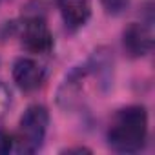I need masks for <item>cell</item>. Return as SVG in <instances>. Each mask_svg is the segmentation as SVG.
<instances>
[{"label":"cell","instance_id":"cell-3","mask_svg":"<svg viewBox=\"0 0 155 155\" xmlns=\"http://www.w3.org/2000/svg\"><path fill=\"white\" fill-rule=\"evenodd\" d=\"M20 40L24 49L37 55H46L53 49V35L42 17H29L22 24Z\"/></svg>","mask_w":155,"mask_h":155},{"label":"cell","instance_id":"cell-5","mask_svg":"<svg viewBox=\"0 0 155 155\" xmlns=\"http://www.w3.org/2000/svg\"><path fill=\"white\" fill-rule=\"evenodd\" d=\"M122 44H124L126 53L133 58L148 55L153 48V37H151L150 28L139 22L130 24L122 33Z\"/></svg>","mask_w":155,"mask_h":155},{"label":"cell","instance_id":"cell-7","mask_svg":"<svg viewBox=\"0 0 155 155\" xmlns=\"http://www.w3.org/2000/svg\"><path fill=\"white\" fill-rule=\"evenodd\" d=\"M128 2H130V0H102V4H104L106 11L111 13V15L122 13V11L128 8Z\"/></svg>","mask_w":155,"mask_h":155},{"label":"cell","instance_id":"cell-1","mask_svg":"<svg viewBox=\"0 0 155 155\" xmlns=\"http://www.w3.org/2000/svg\"><path fill=\"white\" fill-rule=\"evenodd\" d=\"M148 137V113L142 106H128L115 113L108 128V142L119 153H137Z\"/></svg>","mask_w":155,"mask_h":155},{"label":"cell","instance_id":"cell-8","mask_svg":"<svg viewBox=\"0 0 155 155\" xmlns=\"http://www.w3.org/2000/svg\"><path fill=\"white\" fill-rule=\"evenodd\" d=\"M11 106V91L8 90L6 84L0 82V117H4L6 111L9 110Z\"/></svg>","mask_w":155,"mask_h":155},{"label":"cell","instance_id":"cell-4","mask_svg":"<svg viewBox=\"0 0 155 155\" xmlns=\"http://www.w3.org/2000/svg\"><path fill=\"white\" fill-rule=\"evenodd\" d=\"M44 79H46V71L37 60L28 58V57H20V58L15 60V64H13V81L22 91L29 93V91L38 90L44 84Z\"/></svg>","mask_w":155,"mask_h":155},{"label":"cell","instance_id":"cell-2","mask_svg":"<svg viewBox=\"0 0 155 155\" xmlns=\"http://www.w3.org/2000/svg\"><path fill=\"white\" fill-rule=\"evenodd\" d=\"M49 126V113L42 104L29 106L18 122L17 137L13 139L18 153H35L42 148Z\"/></svg>","mask_w":155,"mask_h":155},{"label":"cell","instance_id":"cell-9","mask_svg":"<svg viewBox=\"0 0 155 155\" xmlns=\"http://www.w3.org/2000/svg\"><path fill=\"white\" fill-rule=\"evenodd\" d=\"M13 150V137L8 135L4 130H0V155H6Z\"/></svg>","mask_w":155,"mask_h":155},{"label":"cell","instance_id":"cell-6","mask_svg":"<svg viewBox=\"0 0 155 155\" xmlns=\"http://www.w3.org/2000/svg\"><path fill=\"white\" fill-rule=\"evenodd\" d=\"M57 4L64 18V24L71 31L81 29L90 20V15H91L90 0H57Z\"/></svg>","mask_w":155,"mask_h":155}]
</instances>
